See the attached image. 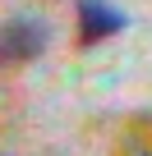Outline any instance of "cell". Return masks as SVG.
I'll use <instances>...</instances> for the list:
<instances>
[{"instance_id": "6da1fadb", "label": "cell", "mask_w": 152, "mask_h": 156, "mask_svg": "<svg viewBox=\"0 0 152 156\" xmlns=\"http://www.w3.org/2000/svg\"><path fill=\"white\" fill-rule=\"evenodd\" d=\"M46 51V28L28 14H14L5 28H0V64H28Z\"/></svg>"}, {"instance_id": "7a4b0ae2", "label": "cell", "mask_w": 152, "mask_h": 156, "mask_svg": "<svg viewBox=\"0 0 152 156\" xmlns=\"http://www.w3.org/2000/svg\"><path fill=\"white\" fill-rule=\"evenodd\" d=\"M124 9L106 5V0H79V46H97L106 37L124 32Z\"/></svg>"}, {"instance_id": "3957f363", "label": "cell", "mask_w": 152, "mask_h": 156, "mask_svg": "<svg viewBox=\"0 0 152 156\" xmlns=\"http://www.w3.org/2000/svg\"><path fill=\"white\" fill-rule=\"evenodd\" d=\"M134 156H152V151H134Z\"/></svg>"}]
</instances>
